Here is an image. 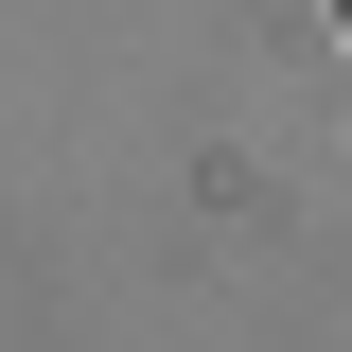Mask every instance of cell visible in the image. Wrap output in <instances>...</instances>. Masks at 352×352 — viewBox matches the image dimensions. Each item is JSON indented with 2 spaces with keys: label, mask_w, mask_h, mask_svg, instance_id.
<instances>
[{
  "label": "cell",
  "mask_w": 352,
  "mask_h": 352,
  "mask_svg": "<svg viewBox=\"0 0 352 352\" xmlns=\"http://www.w3.org/2000/svg\"><path fill=\"white\" fill-rule=\"evenodd\" d=\"M335 36H352V0H335Z\"/></svg>",
  "instance_id": "1"
}]
</instances>
